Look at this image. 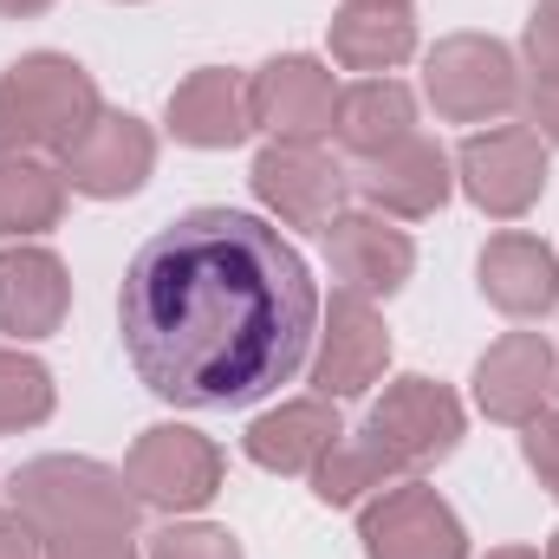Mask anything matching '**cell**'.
<instances>
[{
  "instance_id": "16",
  "label": "cell",
  "mask_w": 559,
  "mask_h": 559,
  "mask_svg": "<svg viewBox=\"0 0 559 559\" xmlns=\"http://www.w3.org/2000/svg\"><path fill=\"white\" fill-rule=\"evenodd\" d=\"M66 299H72V280L46 248H7L0 254V332L46 338V332H59Z\"/></svg>"
},
{
  "instance_id": "32",
  "label": "cell",
  "mask_w": 559,
  "mask_h": 559,
  "mask_svg": "<svg viewBox=\"0 0 559 559\" xmlns=\"http://www.w3.org/2000/svg\"><path fill=\"white\" fill-rule=\"evenodd\" d=\"M352 7H378V13H404L411 0H352Z\"/></svg>"
},
{
  "instance_id": "10",
  "label": "cell",
  "mask_w": 559,
  "mask_h": 559,
  "mask_svg": "<svg viewBox=\"0 0 559 559\" xmlns=\"http://www.w3.org/2000/svg\"><path fill=\"white\" fill-rule=\"evenodd\" d=\"M365 547L371 559H462V527L436 501V488H384L378 508H365Z\"/></svg>"
},
{
  "instance_id": "29",
  "label": "cell",
  "mask_w": 559,
  "mask_h": 559,
  "mask_svg": "<svg viewBox=\"0 0 559 559\" xmlns=\"http://www.w3.org/2000/svg\"><path fill=\"white\" fill-rule=\"evenodd\" d=\"M527 118H534L540 143H559V85H540V92L527 98Z\"/></svg>"
},
{
  "instance_id": "22",
  "label": "cell",
  "mask_w": 559,
  "mask_h": 559,
  "mask_svg": "<svg viewBox=\"0 0 559 559\" xmlns=\"http://www.w3.org/2000/svg\"><path fill=\"white\" fill-rule=\"evenodd\" d=\"M66 209V169L39 156H0V235H39Z\"/></svg>"
},
{
  "instance_id": "17",
  "label": "cell",
  "mask_w": 559,
  "mask_h": 559,
  "mask_svg": "<svg viewBox=\"0 0 559 559\" xmlns=\"http://www.w3.org/2000/svg\"><path fill=\"white\" fill-rule=\"evenodd\" d=\"M169 131L182 143H195V150H228V143H241L254 131V118H248V85H241L235 72H222V66H202L195 79L176 85V98H169Z\"/></svg>"
},
{
  "instance_id": "7",
  "label": "cell",
  "mask_w": 559,
  "mask_h": 559,
  "mask_svg": "<svg viewBox=\"0 0 559 559\" xmlns=\"http://www.w3.org/2000/svg\"><path fill=\"white\" fill-rule=\"evenodd\" d=\"M124 481L150 508H202L222 481V449L195 429H143V442L124 462Z\"/></svg>"
},
{
  "instance_id": "3",
  "label": "cell",
  "mask_w": 559,
  "mask_h": 559,
  "mask_svg": "<svg viewBox=\"0 0 559 559\" xmlns=\"http://www.w3.org/2000/svg\"><path fill=\"white\" fill-rule=\"evenodd\" d=\"M131 481L98 462H33L13 475V508L39 527V540H131Z\"/></svg>"
},
{
  "instance_id": "33",
  "label": "cell",
  "mask_w": 559,
  "mask_h": 559,
  "mask_svg": "<svg viewBox=\"0 0 559 559\" xmlns=\"http://www.w3.org/2000/svg\"><path fill=\"white\" fill-rule=\"evenodd\" d=\"M488 559H540V554H527V547H501V554H488Z\"/></svg>"
},
{
  "instance_id": "27",
  "label": "cell",
  "mask_w": 559,
  "mask_h": 559,
  "mask_svg": "<svg viewBox=\"0 0 559 559\" xmlns=\"http://www.w3.org/2000/svg\"><path fill=\"white\" fill-rule=\"evenodd\" d=\"M521 429H527V462H534V475L559 495V417H527Z\"/></svg>"
},
{
  "instance_id": "31",
  "label": "cell",
  "mask_w": 559,
  "mask_h": 559,
  "mask_svg": "<svg viewBox=\"0 0 559 559\" xmlns=\"http://www.w3.org/2000/svg\"><path fill=\"white\" fill-rule=\"evenodd\" d=\"M39 7H52V0H0V13H39Z\"/></svg>"
},
{
  "instance_id": "8",
  "label": "cell",
  "mask_w": 559,
  "mask_h": 559,
  "mask_svg": "<svg viewBox=\"0 0 559 559\" xmlns=\"http://www.w3.org/2000/svg\"><path fill=\"white\" fill-rule=\"evenodd\" d=\"M254 189L286 228H332L338 202H345V169L332 156H319V143H267L254 163Z\"/></svg>"
},
{
  "instance_id": "25",
  "label": "cell",
  "mask_w": 559,
  "mask_h": 559,
  "mask_svg": "<svg viewBox=\"0 0 559 559\" xmlns=\"http://www.w3.org/2000/svg\"><path fill=\"white\" fill-rule=\"evenodd\" d=\"M150 559H241V547L222 527H169L150 540Z\"/></svg>"
},
{
  "instance_id": "13",
  "label": "cell",
  "mask_w": 559,
  "mask_h": 559,
  "mask_svg": "<svg viewBox=\"0 0 559 559\" xmlns=\"http://www.w3.org/2000/svg\"><path fill=\"white\" fill-rule=\"evenodd\" d=\"M325 254H332V274L345 280V293L358 299H378V293H397L411 280V235H397L391 222L378 215H332L325 228Z\"/></svg>"
},
{
  "instance_id": "1",
  "label": "cell",
  "mask_w": 559,
  "mask_h": 559,
  "mask_svg": "<svg viewBox=\"0 0 559 559\" xmlns=\"http://www.w3.org/2000/svg\"><path fill=\"white\" fill-rule=\"evenodd\" d=\"M131 371L176 411H235L280 391L319 332L299 248L248 209H189L131 254L118 286Z\"/></svg>"
},
{
  "instance_id": "19",
  "label": "cell",
  "mask_w": 559,
  "mask_h": 559,
  "mask_svg": "<svg viewBox=\"0 0 559 559\" xmlns=\"http://www.w3.org/2000/svg\"><path fill=\"white\" fill-rule=\"evenodd\" d=\"M481 293H488L501 312L534 319V312H547L559 299V261L534 241V235L508 228V235H495L488 254H481Z\"/></svg>"
},
{
  "instance_id": "15",
  "label": "cell",
  "mask_w": 559,
  "mask_h": 559,
  "mask_svg": "<svg viewBox=\"0 0 559 559\" xmlns=\"http://www.w3.org/2000/svg\"><path fill=\"white\" fill-rule=\"evenodd\" d=\"M156 163V143L138 118L124 111H105L85 138L66 150V182L85 189V195H131Z\"/></svg>"
},
{
  "instance_id": "28",
  "label": "cell",
  "mask_w": 559,
  "mask_h": 559,
  "mask_svg": "<svg viewBox=\"0 0 559 559\" xmlns=\"http://www.w3.org/2000/svg\"><path fill=\"white\" fill-rule=\"evenodd\" d=\"M0 559H46L39 554V527L13 508V514H0Z\"/></svg>"
},
{
  "instance_id": "23",
  "label": "cell",
  "mask_w": 559,
  "mask_h": 559,
  "mask_svg": "<svg viewBox=\"0 0 559 559\" xmlns=\"http://www.w3.org/2000/svg\"><path fill=\"white\" fill-rule=\"evenodd\" d=\"M397 475H404V462L365 429V436H338V442L325 449V462L312 468V488H319V501L345 508V501H358L365 488H391Z\"/></svg>"
},
{
  "instance_id": "20",
  "label": "cell",
  "mask_w": 559,
  "mask_h": 559,
  "mask_svg": "<svg viewBox=\"0 0 559 559\" xmlns=\"http://www.w3.org/2000/svg\"><path fill=\"white\" fill-rule=\"evenodd\" d=\"M332 131L352 156H384L391 143H404L417 131V98L397 85V79H358L338 92V111H332Z\"/></svg>"
},
{
  "instance_id": "24",
  "label": "cell",
  "mask_w": 559,
  "mask_h": 559,
  "mask_svg": "<svg viewBox=\"0 0 559 559\" xmlns=\"http://www.w3.org/2000/svg\"><path fill=\"white\" fill-rule=\"evenodd\" d=\"M46 417H52V371L39 358L0 352V429H26Z\"/></svg>"
},
{
  "instance_id": "18",
  "label": "cell",
  "mask_w": 559,
  "mask_h": 559,
  "mask_svg": "<svg viewBox=\"0 0 559 559\" xmlns=\"http://www.w3.org/2000/svg\"><path fill=\"white\" fill-rule=\"evenodd\" d=\"M338 411L332 397H306V404H280L248 429V455L261 468H280V475H312L325 462V449L338 442Z\"/></svg>"
},
{
  "instance_id": "6",
  "label": "cell",
  "mask_w": 559,
  "mask_h": 559,
  "mask_svg": "<svg viewBox=\"0 0 559 559\" xmlns=\"http://www.w3.org/2000/svg\"><path fill=\"white\" fill-rule=\"evenodd\" d=\"M332 111H338V85L319 59H274L248 79V118L274 131V143L332 138Z\"/></svg>"
},
{
  "instance_id": "26",
  "label": "cell",
  "mask_w": 559,
  "mask_h": 559,
  "mask_svg": "<svg viewBox=\"0 0 559 559\" xmlns=\"http://www.w3.org/2000/svg\"><path fill=\"white\" fill-rule=\"evenodd\" d=\"M527 59L540 72V85H559V0H540L527 20Z\"/></svg>"
},
{
  "instance_id": "12",
  "label": "cell",
  "mask_w": 559,
  "mask_h": 559,
  "mask_svg": "<svg viewBox=\"0 0 559 559\" xmlns=\"http://www.w3.org/2000/svg\"><path fill=\"white\" fill-rule=\"evenodd\" d=\"M554 384H559V365H554V345L540 332H508L481 358V371H475V397H481V411L495 423L540 417V404H547Z\"/></svg>"
},
{
  "instance_id": "5",
  "label": "cell",
  "mask_w": 559,
  "mask_h": 559,
  "mask_svg": "<svg viewBox=\"0 0 559 559\" xmlns=\"http://www.w3.org/2000/svg\"><path fill=\"white\" fill-rule=\"evenodd\" d=\"M429 98L442 118H495L521 98V79H514V52L501 39H481V33H462V39H442L436 59H429Z\"/></svg>"
},
{
  "instance_id": "34",
  "label": "cell",
  "mask_w": 559,
  "mask_h": 559,
  "mask_svg": "<svg viewBox=\"0 0 559 559\" xmlns=\"http://www.w3.org/2000/svg\"><path fill=\"white\" fill-rule=\"evenodd\" d=\"M547 559H559V534H554V547H547Z\"/></svg>"
},
{
  "instance_id": "30",
  "label": "cell",
  "mask_w": 559,
  "mask_h": 559,
  "mask_svg": "<svg viewBox=\"0 0 559 559\" xmlns=\"http://www.w3.org/2000/svg\"><path fill=\"white\" fill-rule=\"evenodd\" d=\"M46 559H138V554H131V540H66Z\"/></svg>"
},
{
  "instance_id": "11",
  "label": "cell",
  "mask_w": 559,
  "mask_h": 559,
  "mask_svg": "<svg viewBox=\"0 0 559 559\" xmlns=\"http://www.w3.org/2000/svg\"><path fill=\"white\" fill-rule=\"evenodd\" d=\"M391 358V332L384 319L358 299V293H338L332 312H325V345H319V365H312V384L319 397H358Z\"/></svg>"
},
{
  "instance_id": "9",
  "label": "cell",
  "mask_w": 559,
  "mask_h": 559,
  "mask_svg": "<svg viewBox=\"0 0 559 559\" xmlns=\"http://www.w3.org/2000/svg\"><path fill=\"white\" fill-rule=\"evenodd\" d=\"M371 436H378L404 468L442 462V455L462 442V404H455L442 384H429V378H397V384L384 391V404L371 411Z\"/></svg>"
},
{
  "instance_id": "2",
  "label": "cell",
  "mask_w": 559,
  "mask_h": 559,
  "mask_svg": "<svg viewBox=\"0 0 559 559\" xmlns=\"http://www.w3.org/2000/svg\"><path fill=\"white\" fill-rule=\"evenodd\" d=\"M105 118L85 66L59 52H33L0 72V156H33V150H72Z\"/></svg>"
},
{
  "instance_id": "21",
  "label": "cell",
  "mask_w": 559,
  "mask_h": 559,
  "mask_svg": "<svg viewBox=\"0 0 559 559\" xmlns=\"http://www.w3.org/2000/svg\"><path fill=\"white\" fill-rule=\"evenodd\" d=\"M417 52V26L411 13H378V7H345L332 20V59L352 72H384L397 59Z\"/></svg>"
},
{
  "instance_id": "14",
  "label": "cell",
  "mask_w": 559,
  "mask_h": 559,
  "mask_svg": "<svg viewBox=\"0 0 559 559\" xmlns=\"http://www.w3.org/2000/svg\"><path fill=\"white\" fill-rule=\"evenodd\" d=\"M358 195L371 209H384V215H436L449 202V156H442V143L417 138V131L404 143H391L384 156H371L358 169Z\"/></svg>"
},
{
  "instance_id": "4",
  "label": "cell",
  "mask_w": 559,
  "mask_h": 559,
  "mask_svg": "<svg viewBox=\"0 0 559 559\" xmlns=\"http://www.w3.org/2000/svg\"><path fill=\"white\" fill-rule=\"evenodd\" d=\"M455 169H462V189H468L475 209H488V215H521V209L547 189V143H540L534 124H501V131H488V138L462 143Z\"/></svg>"
}]
</instances>
